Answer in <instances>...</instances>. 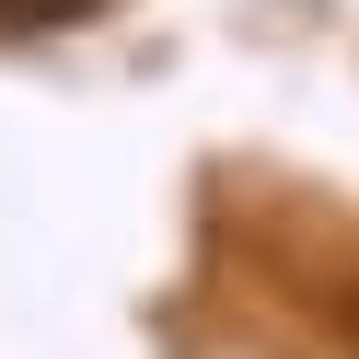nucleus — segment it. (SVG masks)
Masks as SVG:
<instances>
[{
  "label": "nucleus",
  "mask_w": 359,
  "mask_h": 359,
  "mask_svg": "<svg viewBox=\"0 0 359 359\" xmlns=\"http://www.w3.org/2000/svg\"><path fill=\"white\" fill-rule=\"evenodd\" d=\"M104 0H0V35H70V24H93Z\"/></svg>",
  "instance_id": "obj_1"
}]
</instances>
